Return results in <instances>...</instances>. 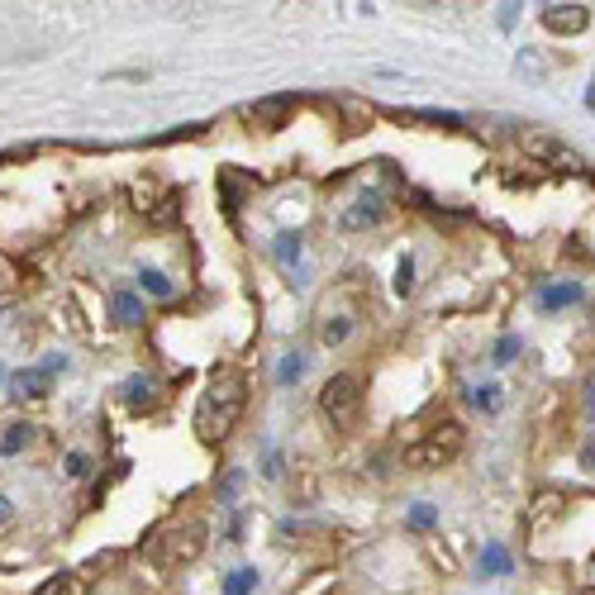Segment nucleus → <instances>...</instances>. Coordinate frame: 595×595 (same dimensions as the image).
<instances>
[{"instance_id": "f257e3e1", "label": "nucleus", "mask_w": 595, "mask_h": 595, "mask_svg": "<svg viewBox=\"0 0 595 595\" xmlns=\"http://www.w3.org/2000/svg\"><path fill=\"white\" fill-rule=\"evenodd\" d=\"M248 405V377L238 367H215L210 372V386L201 395V409H195V429H201L205 443H224L238 425Z\"/></svg>"}, {"instance_id": "f03ea898", "label": "nucleus", "mask_w": 595, "mask_h": 595, "mask_svg": "<svg viewBox=\"0 0 595 595\" xmlns=\"http://www.w3.org/2000/svg\"><path fill=\"white\" fill-rule=\"evenodd\" d=\"M462 448H467V429H462L457 419H443V425H433L419 443L405 448V462L409 467H419V472H439V467H448V462L462 457Z\"/></svg>"}, {"instance_id": "7ed1b4c3", "label": "nucleus", "mask_w": 595, "mask_h": 595, "mask_svg": "<svg viewBox=\"0 0 595 595\" xmlns=\"http://www.w3.org/2000/svg\"><path fill=\"white\" fill-rule=\"evenodd\" d=\"M320 415L334 429H353L357 425V415H362V386H357L353 372L329 377V386L320 391Z\"/></svg>"}, {"instance_id": "20e7f679", "label": "nucleus", "mask_w": 595, "mask_h": 595, "mask_svg": "<svg viewBox=\"0 0 595 595\" xmlns=\"http://www.w3.org/2000/svg\"><path fill=\"white\" fill-rule=\"evenodd\" d=\"M290 115H296V96H262V100L248 105V119H253V124H262V129L290 124Z\"/></svg>"}, {"instance_id": "39448f33", "label": "nucleus", "mask_w": 595, "mask_h": 595, "mask_svg": "<svg viewBox=\"0 0 595 595\" xmlns=\"http://www.w3.org/2000/svg\"><path fill=\"white\" fill-rule=\"evenodd\" d=\"M52 377H58V372H52L48 362L44 367H20V372L10 377V391H15L20 401H44V395L52 391Z\"/></svg>"}, {"instance_id": "423d86ee", "label": "nucleus", "mask_w": 595, "mask_h": 595, "mask_svg": "<svg viewBox=\"0 0 595 595\" xmlns=\"http://www.w3.org/2000/svg\"><path fill=\"white\" fill-rule=\"evenodd\" d=\"M586 24H591L586 5H548L544 10V29H552V34H581Z\"/></svg>"}, {"instance_id": "0eeeda50", "label": "nucleus", "mask_w": 595, "mask_h": 595, "mask_svg": "<svg viewBox=\"0 0 595 595\" xmlns=\"http://www.w3.org/2000/svg\"><path fill=\"white\" fill-rule=\"evenodd\" d=\"M110 314H115V324H124V329L143 324V300H139V290H115V296H110Z\"/></svg>"}, {"instance_id": "6e6552de", "label": "nucleus", "mask_w": 595, "mask_h": 595, "mask_svg": "<svg viewBox=\"0 0 595 595\" xmlns=\"http://www.w3.org/2000/svg\"><path fill=\"white\" fill-rule=\"evenodd\" d=\"M381 215H386V205H381L377 195H362V201L343 215V229H372V224H381Z\"/></svg>"}, {"instance_id": "1a4fd4ad", "label": "nucleus", "mask_w": 595, "mask_h": 595, "mask_svg": "<svg viewBox=\"0 0 595 595\" xmlns=\"http://www.w3.org/2000/svg\"><path fill=\"white\" fill-rule=\"evenodd\" d=\"M34 595H91V581L82 572H58V576H48Z\"/></svg>"}, {"instance_id": "9d476101", "label": "nucleus", "mask_w": 595, "mask_h": 595, "mask_svg": "<svg viewBox=\"0 0 595 595\" xmlns=\"http://www.w3.org/2000/svg\"><path fill=\"white\" fill-rule=\"evenodd\" d=\"M119 401L129 409H148L153 405V377H124V386H119Z\"/></svg>"}, {"instance_id": "9b49d317", "label": "nucleus", "mask_w": 595, "mask_h": 595, "mask_svg": "<svg viewBox=\"0 0 595 595\" xmlns=\"http://www.w3.org/2000/svg\"><path fill=\"white\" fill-rule=\"evenodd\" d=\"M581 300V286L576 282H562V286H544L538 290V306L544 310H567V306H576Z\"/></svg>"}, {"instance_id": "f8f14e48", "label": "nucleus", "mask_w": 595, "mask_h": 595, "mask_svg": "<svg viewBox=\"0 0 595 595\" xmlns=\"http://www.w3.org/2000/svg\"><path fill=\"white\" fill-rule=\"evenodd\" d=\"M29 443H34V425H5V433H0V453L5 457L24 453Z\"/></svg>"}, {"instance_id": "ddd939ff", "label": "nucleus", "mask_w": 595, "mask_h": 595, "mask_svg": "<svg viewBox=\"0 0 595 595\" xmlns=\"http://www.w3.org/2000/svg\"><path fill=\"white\" fill-rule=\"evenodd\" d=\"M139 290H143V296H153V300H167L177 286H171V282H167V276L157 272V267H143V272H139Z\"/></svg>"}, {"instance_id": "4468645a", "label": "nucleus", "mask_w": 595, "mask_h": 595, "mask_svg": "<svg viewBox=\"0 0 595 595\" xmlns=\"http://www.w3.org/2000/svg\"><path fill=\"white\" fill-rule=\"evenodd\" d=\"M472 405H476V409H486V415H496V409L505 405V395H500L496 381H486V386H472Z\"/></svg>"}, {"instance_id": "2eb2a0df", "label": "nucleus", "mask_w": 595, "mask_h": 595, "mask_svg": "<svg viewBox=\"0 0 595 595\" xmlns=\"http://www.w3.org/2000/svg\"><path fill=\"white\" fill-rule=\"evenodd\" d=\"M253 591H258L253 567H238V572H229V581H224V595H253Z\"/></svg>"}, {"instance_id": "dca6fc26", "label": "nucleus", "mask_w": 595, "mask_h": 595, "mask_svg": "<svg viewBox=\"0 0 595 595\" xmlns=\"http://www.w3.org/2000/svg\"><path fill=\"white\" fill-rule=\"evenodd\" d=\"M481 572H486V576H505V572H510V552L491 544V548L481 552Z\"/></svg>"}, {"instance_id": "f3484780", "label": "nucleus", "mask_w": 595, "mask_h": 595, "mask_svg": "<svg viewBox=\"0 0 595 595\" xmlns=\"http://www.w3.org/2000/svg\"><path fill=\"white\" fill-rule=\"evenodd\" d=\"M300 377H306V357H300V353H286L282 367H276V381H282V386H290V381H300Z\"/></svg>"}, {"instance_id": "a211bd4d", "label": "nucleus", "mask_w": 595, "mask_h": 595, "mask_svg": "<svg viewBox=\"0 0 595 595\" xmlns=\"http://www.w3.org/2000/svg\"><path fill=\"white\" fill-rule=\"evenodd\" d=\"M300 258V234H276V262H296Z\"/></svg>"}, {"instance_id": "6ab92c4d", "label": "nucleus", "mask_w": 595, "mask_h": 595, "mask_svg": "<svg viewBox=\"0 0 595 595\" xmlns=\"http://www.w3.org/2000/svg\"><path fill=\"white\" fill-rule=\"evenodd\" d=\"M528 148H534V153H544V157H552V163H576V157L567 153L562 143H544V139H534V143H528Z\"/></svg>"}, {"instance_id": "aec40b11", "label": "nucleus", "mask_w": 595, "mask_h": 595, "mask_svg": "<svg viewBox=\"0 0 595 595\" xmlns=\"http://www.w3.org/2000/svg\"><path fill=\"white\" fill-rule=\"evenodd\" d=\"M348 334H353V320H334V324H324V329H320V338L329 343V348H334V343H343Z\"/></svg>"}, {"instance_id": "412c9836", "label": "nucleus", "mask_w": 595, "mask_h": 595, "mask_svg": "<svg viewBox=\"0 0 595 595\" xmlns=\"http://www.w3.org/2000/svg\"><path fill=\"white\" fill-rule=\"evenodd\" d=\"M395 290H401V296L415 290V262H409V258H401V267H395Z\"/></svg>"}, {"instance_id": "4be33fe9", "label": "nucleus", "mask_w": 595, "mask_h": 595, "mask_svg": "<svg viewBox=\"0 0 595 595\" xmlns=\"http://www.w3.org/2000/svg\"><path fill=\"white\" fill-rule=\"evenodd\" d=\"M433 524H439L433 505H415V510H409V528H433Z\"/></svg>"}, {"instance_id": "5701e85b", "label": "nucleus", "mask_w": 595, "mask_h": 595, "mask_svg": "<svg viewBox=\"0 0 595 595\" xmlns=\"http://www.w3.org/2000/svg\"><path fill=\"white\" fill-rule=\"evenodd\" d=\"M514 353H520V338H514V334H510V338H500V343H496L491 362H514Z\"/></svg>"}, {"instance_id": "b1692460", "label": "nucleus", "mask_w": 595, "mask_h": 595, "mask_svg": "<svg viewBox=\"0 0 595 595\" xmlns=\"http://www.w3.org/2000/svg\"><path fill=\"white\" fill-rule=\"evenodd\" d=\"M91 472V462H86V453H68V476H76V481H82V476Z\"/></svg>"}, {"instance_id": "393cba45", "label": "nucleus", "mask_w": 595, "mask_h": 595, "mask_svg": "<svg viewBox=\"0 0 595 595\" xmlns=\"http://www.w3.org/2000/svg\"><path fill=\"white\" fill-rule=\"evenodd\" d=\"M581 467H591V472H595V433L586 439V448H581Z\"/></svg>"}, {"instance_id": "a878e982", "label": "nucleus", "mask_w": 595, "mask_h": 595, "mask_svg": "<svg viewBox=\"0 0 595 595\" xmlns=\"http://www.w3.org/2000/svg\"><path fill=\"white\" fill-rule=\"evenodd\" d=\"M10 514H15V505H10V496H0V524H5Z\"/></svg>"}, {"instance_id": "bb28decb", "label": "nucleus", "mask_w": 595, "mask_h": 595, "mask_svg": "<svg viewBox=\"0 0 595 595\" xmlns=\"http://www.w3.org/2000/svg\"><path fill=\"white\" fill-rule=\"evenodd\" d=\"M586 105H591V110H595V82H591V91H586Z\"/></svg>"}, {"instance_id": "cd10ccee", "label": "nucleus", "mask_w": 595, "mask_h": 595, "mask_svg": "<svg viewBox=\"0 0 595 595\" xmlns=\"http://www.w3.org/2000/svg\"><path fill=\"white\" fill-rule=\"evenodd\" d=\"M591 405H595V377H591Z\"/></svg>"}, {"instance_id": "c85d7f7f", "label": "nucleus", "mask_w": 595, "mask_h": 595, "mask_svg": "<svg viewBox=\"0 0 595 595\" xmlns=\"http://www.w3.org/2000/svg\"><path fill=\"white\" fill-rule=\"evenodd\" d=\"M586 595H595V586H591V591H586Z\"/></svg>"}]
</instances>
